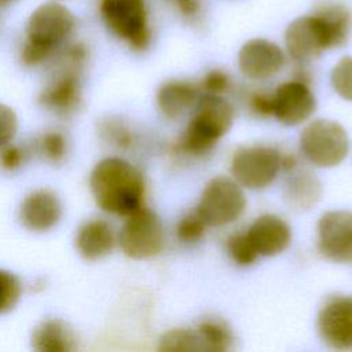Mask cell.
<instances>
[{
    "label": "cell",
    "instance_id": "1",
    "mask_svg": "<svg viewBox=\"0 0 352 352\" xmlns=\"http://www.w3.org/2000/svg\"><path fill=\"white\" fill-rule=\"evenodd\" d=\"M352 32V11L337 0L319 3L309 14L293 19L285 30L286 54L298 65L344 45Z\"/></svg>",
    "mask_w": 352,
    "mask_h": 352
},
{
    "label": "cell",
    "instance_id": "2",
    "mask_svg": "<svg viewBox=\"0 0 352 352\" xmlns=\"http://www.w3.org/2000/svg\"><path fill=\"white\" fill-rule=\"evenodd\" d=\"M89 188L96 205L106 213L126 217L143 206V175L124 158L100 160L91 170Z\"/></svg>",
    "mask_w": 352,
    "mask_h": 352
},
{
    "label": "cell",
    "instance_id": "3",
    "mask_svg": "<svg viewBox=\"0 0 352 352\" xmlns=\"http://www.w3.org/2000/svg\"><path fill=\"white\" fill-rule=\"evenodd\" d=\"M76 26V15L62 3L50 0L37 6L25 25L21 62L29 67L45 63L69 43Z\"/></svg>",
    "mask_w": 352,
    "mask_h": 352
},
{
    "label": "cell",
    "instance_id": "4",
    "mask_svg": "<svg viewBox=\"0 0 352 352\" xmlns=\"http://www.w3.org/2000/svg\"><path fill=\"white\" fill-rule=\"evenodd\" d=\"M234 121L232 106L219 95L206 94L199 99L195 113L180 140V148L188 154H204L228 132Z\"/></svg>",
    "mask_w": 352,
    "mask_h": 352
},
{
    "label": "cell",
    "instance_id": "5",
    "mask_svg": "<svg viewBox=\"0 0 352 352\" xmlns=\"http://www.w3.org/2000/svg\"><path fill=\"white\" fill-rule=\"evenodd\" d=\"M99 15L104 26L136 52L146 51L153 32L144 0H100Z\"/></svg>",
    "mask_w": 352,
    "mask_h": 352
},
{
    "label": "cell",
    "instance_id": "6",
    "mask_svg": "<svg viewBox=\"0 0 352 352\" xmlns=\"http://www.w3.org/2000/svg\"><path fill=\"white\" fill-rule=\"evenodd\" d=\"M300 147L309 162L331 168L344 161L349 148L346 131L336 121L315 120L300 135Z\"/></svg>",
    "mask_w": 352,
    "mask_h": 352
},
{
    "label": "cell",
    "instance_id": "7",
    "mask_svg": "<svg viewBox=\"0 0 352 352\" xmlns=\"http://www.w3.org/2000/svg\"><path fill=\"white\" fill-rule=\"evenodd\" d=\"M245 206L246 198L239 184L228 177L217 176L205 186L197 213L206 226L221 227L236 220Z\"/></svg>",
    "mask_w": 352,
    "mask_h": 352
},
{
    "label": "cell",
    "instance_id": "8",
    "mask_svg": "<svg viewBox=\"0 0 352 352\" xmlns=\"http://www.w3.org/2000/svg\"><path fill=\"white\" fill-rule=\"evenodd\" d=\"M164 239L161 220L144 206L126 216L117 236L124 254L135 260L158 254L164 248Z\"/></svg>",
    "mask_w": 352,
    "mask_h": 352
},
{
    "label": "cell",
    "instance_id": "9",
    "mask_svg": "<svg viewBox=\"0 0 352 352\" xmlns=\"http://www.w3.org/2000/svg\"><path fill=\"white\" fill-rule=\"evenodd\" d=\"M280 154L268 146L239 147L231 161L234 179L250 190L264 188L274 182L280 169Z\"/></svg>",
    "mask_w": 352,
    "mask_h": 352
},
{
    "label": "cell",
    "instance_id": "10",
    "mask_svg": "<svg viewBox=\"0 0 352 352\" xmlns=\"http://www.w3.org/2000/svg\"><path fill=\"white\" fill-rule=\"evenodd\" d=\"M318 248L337 263H352V212L330 210L318 223Z\"/></svg>",
    "mask_w": 352,
    "mask_h": 352
},
{
    "label": "cell",
    "instance_id": "11",
    "mask_svg": "<svg viewBox=\"0 0 352 352\" xmlns=\"http://www.w3.org/2000/svg\"><path fill=\"white\" fill-rule=\"evenodd\" d=\"M80 67L59 62L58 72L44 85L38 95L40 104L56 114L73 113L81 102Z\"/></svg>",
    "mask_w": 352,
    "mask_h": 352
},
{
    "label": "cell",
    "instance_id": "12",
    "mask_svg": "<svg viewBox=\"0 0 352 352\" xmlns=\"http://www.w3.org/2000/svg\"><path fill=\"white\" fill-rule=\"evenodd\" d=\"M286 54L276 43L256 37L248 40L238 52V66L243 76L252 80H265L282 70Z\"/></svg>",
    "mask_w": 352,
    "mask_h": 352
},
{
    "label": "cell",
    "instance_id": "13",
    "mask_svg": "<svg viewBox=\"0 0 352 352\" xmlns=\"http://www.w3.org/2000/svg\"><path fill=\"white\" fill-rule=\"evenodd\" d=\"M322 340L336 349H352V296L330 297L319 311Z\"/></svg>",
    "mask_w": 352,
    "mask_h": 352
},
{
    "label": "cell",
    "instance_id": "14",
    "mask_svg": "<svg viewBox=\"0 0 352 352\" xmlns=\"http://www.w3.org/2000/svg\"><path fill=\"white\" fill-rule=\"evenodd\" d=\"M272 114L285 125H297L311 117L316 100L305 81L298 78L280 84L272 95Z\"/></svg>",
    "mask_w": 352,
    "mask_h": 352
},
{
    "label": "cell",
    "instance_id": "15",
    "mask_svg": "<svg viewBox=\"0 0 352 352\" xmlns=\"http://www.w3.org/2000/svg\"><path fill=\"white\" fill-rule=\"evenodd\" d=\"M18 217L26 230L32 232H47L62 217L60 198L50 188H36L22 199Z\"/></svg>",
    "mask_w": 352,
    "mask_h": 352
},
{
    "label": "cell",
    "instance_id": "16",
    "mask_svg": "<svg viewBox=\"0 0 352 352\" xmlns=\"http://www.w3.org/2000/svg\"><path fill=\"white\" fill-rule=\"evenodd\" d=\"M246 235L258 256H275L282 253L290 243L292 231L289 224L276 214L257 217Z\"/></svg>",
    "mask_w": 352,
    "mask_h": 352
},
{
    "label": "cell",
    "instance_id": "17",
    "mask_svg": "<svg viewBox=\"0 0 352 352\" xmlns=\"http://www.w3.org/2000/svg\"><path fill=\"white\" fill-rule=\"evenodd\" d=\"M116 242L117 236L111 224L99 217H92L81 223L74 236L76 250L88 261L106 257L111 253Z\"/></svg>",
    "mask_w": 352,
    "mask_h": 352
},
{
    "label": "cell",
    "instance_id": "18",
    "mask_svg": "<svg viewBox=\"0 0 352 352\" xmlns=\"http://www.w3.org/2000/svg\"><path fill=\"white\" fill-rule=\"evenodd\" d=\"M32 346L38 352H70L77 346L72 327L60 319H47L32 333Z\"/></svg>",
    "mask_w": 352,
    "mask_h": 352
},
{
    "label": "cell",
    "instance_id": "19",
    "mask_svg": "<svg viewBox=\"0 0 352 352\" xmlns=\"http://www.w3.org/2000/svg\"><path fill=\"white\" fill-rule=\"evenodd\" d=\"M197 96L198 88L191 82L169 80L160 87L157 92V104L165 117L177 118L195 102Z\"/></svg>",
    "mask_w": 352,
    "mask_h": 352
},
{
    "label": "cell",
    "instance_id": "20",
    "mask_svg": "<svg viewBox=\"0 0 352 352\" xmlns=\"http://www.w3.org/2000/svg\"><path fill=\"white\" fill-rule=\"evenodd\" d=\"M320 197V184L311 175H298L286 184V199L298 209H308Z\"/></svg>",
    "mask_w": 352,
    "mask_h": 352
},
{
    "label": "cell",
    "instance_id": "21",
    "mask_svg": "<svg viewBox=\"0 0 352 352\" xmlns=\"http://www.w3.org/2000/svg\"><path fill=\"white\" fill-rule=\"evenodd\" d=\"M201 342V351L223 352L230 349L232 344V334L230 329L220 320H204L197 329Z\"/></svg>",
    "mask_w": 352,
    "mask_h": 352
},
{
    "label": "cell",
    "instance_id": "22",
    "mask_svg": "<svg viewBox=\"0 0 352 352\" xmlns=\"http://www.w3.org/2000/svg\"><path fill=\"white\" fill-rule=\"evenodd\" d=\"M158 349L162 352L201 351V342L197 331L188 329H172L162 334Z\"/></svg>",
    "mask_w": 352,
    "mask_h": 352
},
{
    "label": "cell",
    "instance_id": "23",
    "mask_svg": "<svg viewBox=\"0 0 352 352\" xmlns=\"http://www.w3.org/2000/svg\"><path fill=\"white\" fill-rule=\"evenodd\" d=\"M37 150L48 162L59 164L67 154V139L60 131H45L37 139Z\"/></svg>",
    "mask_w": 352,
    "mask_h": 352
},
{
    "label": "cell",
    "instance_id": "24",
    "mask_svg": "<svg viewBox=\"0 0 352 352\" xmlns=\"http://www.w3.org/2000/svg\"><path fill=\"white\" fill-rule=\"evenodd\" d=\"M21 294L19 278L7 270H0V315L10 312L18 304Z\"/></svg>",
    "mask_w": 352,
    "mask_h": 352
},
{
    "label": "cell",
    "instance_id": "25",
    "mask_svg": "<svg viewBox=\"0 0 352 352\" xmlns=\"http://www.w3.org/2000/svg\"><path fill=\"white\" fill-rule=\"evenodd\" d=\"M334 91L345 100H352V56L340 58L330 74Z\"/></svg>",
    "mask_w": 352,
    "mask_h": 352
},
{
    "label": "cell",
    "instance_id": "26",
    "mask_svg": "<svg viewBox=\"0 0 352 352\" xmlns=\"http://www.w3.org/2000/svg\"><path fill=\"white\" fill-rule=\"evenodd\" d=\"M227 249L231 258L239 265H249L254 263L258 256L246 232L231 235L227 241Z\"/></svg>",
    "mask_w": 352,
    "mask_h": 352
},
{
    "label": "cell",
    "instance_id": "27",
    "mask_svg": "<svg viewBox=\"0 0 352 352\" xmlns=\"http://www.w3.org/2000/svg\"><path fill=\"white\" fill-rule=\"evenodd\" d=\"M100 136L110 144L118 148H126L132 143L131 131L122 125L120 121L106 120L99 124Z\"/></svg>",
    "mask_w": 352,
    "mask_h": 352
},
{
    "label": "cell",
    "instance_id": "28",
    "mask_svg": "<svg viewBox=\"0 0 352 352\" xmlns=\"http://www.w3.org/2000/svg\"><path fill=\"white\" fill-rule=\"evenodd\" d=\"M205 223L199 217V214L195 213H188L186 214L176 227V234L177 238L186 243H192L199 241L204 236L205 232Z\"/></svg>",
    "mask_w": 352,
    "mask_h": 352
},
{
    "label": "cell",
    "instance_id": "29",
    "mask_svg": "<svg viewBox=\"0 0 352 352\" xmlns=\"http://www.w3.org/2000/svg\"><path fill=\"white\" fill-rule=\"evenodd\" d=\"M28 157V151L25 147L19 144H14L12 142L0 147V166L4 170L14 172L19 169Z\"/></svg>",
    "mask_w": 352,
    "mask_h": 352
},
{
    "label": "cell",
    "instance_id": "30",
    "mask_svg": "<svg viewBox=\"0 0 352 352\" xmlns=\"http://www.w3.org/2000/svg\"><path fill=\"white\" fill-rule=\"evenodd\" d=\"M18 131L16 113L6 103H0V147L12 142Z\"/></svg>",
    "mask_w": 352,
    "mask_h": 352
},
{
    "label": "cell",
    "instance_id": "31",
    "mask_svg": "<svg viewBox=\"0 0 352 352\" xmlns=\"http://www.w3.org/2000/svg\"><path fill=\"white\" fill-rule=\"evenodd\" d=\"M201 87L206 94L219 95L230 88V77L221 69H212L204 76Z\"/></svg>",
    "mask_w": 352,
    "mask_h": 352
},
{
    "label": "cell",
    "instance_id": "32",
    "mask_svg": "<svg viewBox=\"0 0 352 352\" xmlns=\"http://www.w3.org/2000/svg\"><path fill=\"white\" fill-rule=\"evenodd\" d=\"M179 15L187 21H198L204 14L202 0H179L175 3Z\"/></svg>",
    "mask_w": 352,
    "mask_h": 352
},
{
    "label": "cell",
    "instance_id": "33",
    "mask_svg": "<svg viewBox=\"0 0 352 352\" xmlns=\"http://www.w3.org/2000/svg\"><path fill=\"white\" fill-rule=\"evenodd\" d=\"M252 109L258 116H270L274 111V100L271 95L257 92L252 96Z\"/></svg>",
    "mask_w": 352,
    "mask_h": 352
},
{
    "label": "cell",
    "instance_id": "34",
    "mask_svg": "<svg viewBox=\"0 0 352 352\" xmlns=\"http://www.w3.org/2000/svg\"><path fill=\"white\" fill-rule=\"evenodd\" d=\"M14 0H0V6H6V4H10L12 3Z\"/></svg>",
    "mask_w": 352,
    "mask_h": 352
},
{
    "label": "cell",
    "instance_id": "35",
    "mask_svg": "<svg viewBox=\"0 0 352 352\" xmlns=\"http://www.w3.org/2000/svg\"><path fill=\"white\" fill-rule=\"evenodd\" d=\"M172 1H173V3H176V1H179V0H172Z\"/></svg>",
    "mask_w": 352,
    "mask_h": 352
},
{
    "label": "cell",
    "instance_id": "36",
    "mask_svg": "<svg viewBox=\"0 0 352 352\" xmlns=\"http://www.w3.org/2000/svg\"><path fill=\"white\" fill-rule=\"evenodd\" d=\"M55 1H62V0H55Z\"/></svg>",
    "mask_w": 352,
    "mask_h": 352
}]
</instances>
